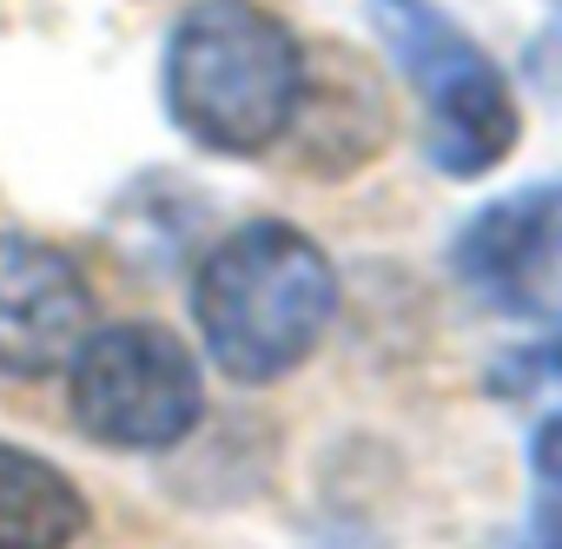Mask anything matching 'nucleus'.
I'll list each match as a JSON object with an SVG mask.
<instances>
[{"mask_svg": "<svg viewBox=\"0 0 562 549\" xmlns=\"http://www.w3.org/2000/svg\"><path fill=\"white\" fill-rule=\"evenodd\" d=\"M331 312L338 271L292 219H251L225 232L192 279V325L232 384H278L299 371L331 332Z\"/></svg>", "mask_w": 562, "mask_h": 549, "instance_id": "nucleus-1", "label": "nucleus"}, {"mask_svg": "<svg viewBox=\"0 0 562 549\" xmlns=\"http://www.w3.org/2000/svg\"><path fill=\"white\" fill-rule=\"evenodd\" d=\"M166 113L225 159H251L292 133L305 107V47L258 0H199L166 34Z\"/></svg>", "mask_w": 562, "mask_h": 549, "instance_id": "nucleus-2", "label": "nucleus"}, {"mask_svg": "<svg viewBox=\"0 0 562 549\" xmlns=\"http://www.w3.org/2000/svg\"><path fill=\"white\" fill-rule=\"evenodd\" d=\"M371 27L424 107V159L443 179H483L516 153L522 113L496 60L437 0H371Z\"/></svg>", "mask_w": 562, "mask_h": 549, "instance_id": "nucleus-3", "label": "nucleus"}, {"mask_svg": "<svg viewBox=\"0 0 562 549\" xmlns=\"http://www.w3.org/2000/svg\"><path fill=\"white\" fill-rule=\"evenodd\" d=\"M74 424L106 450H172L205 417L199 358L153 318L87 332L67 384Z\"/></svg>", "mask_w": 562, "mask_h": 549, "instance_id": "nucleus-4", "label": "nucleus"}, {"mask_svg": "<svg viewBox=\"0 0 562 549\" xmlns=\"http://www.w3.org/2000/svg\"><path fill=\"white\" fill-rule=\"evenodd\" d=\"M457 285L529 325H562V179L490 199L450 245Z\"/></svg>", "mask_w": 562, "mask_h": 549, "instance_id": "nucleus-5", "label": "nucleus"}, {"mask_svg": "<svg viewBox=\"0 0 562 549\" xmlns=\"http://www.w3.org/2000/svg\"><path fill=\"white\" fill-rule=\"evenodd\" d=\"M87 332H93L87 271L60 245H41V238L0 245V371L47 378L74 365Z\"/></svg>", "mask_w": 562, "mask_h": 549, "instance_id": "nucleus-6", "label": "nucleus"}, {"mask_svg": "<svg viewBox=\"0 0 562 549\" xmlns=\"http://www.w3.org/2000/svg\"><path fill=\"white\" fill-rule=\"evenodd\" d=\"M87 523L80 483L54 457L0 437V549H74Z\"/></svg>", "mask_w": 562, "mask_h": 549, "instance_id": "nucleus-7", "label": "nucleus"}, {"mask_svg": "<svg viewBox=\"0 0 562 549\" xmlns=\"http://www.w3.org/2000/svg\"><path fill=\"white\" fill-rule=\"evenodd\" d=\"M529 477H536V503H529V529L522 549H562V411H549L529 437Z\"/></svg>", "mask_w": 562, "mask_h": 549, "instance_id": "nucleus-8", "label": "nucleus"}, {"mask_svg": "<svg viewBox=\"0 0 562 549\" xmlns=\"http://www.w3.org/2000/svg\"><path fill=\"white\" fill-rule=\"evenodd\" d=\"M503 397H522V391H542V384H562V325H549V338L542 345H522V351H509L503 365H496V378H490Z\"/></svg>", "mask_w": 562, "mask_h": 549, "instance_id": "nucleus-9", "label": "nucleus"}, {"mask_svg": "<svg viewBox=\"0 0 562 549\" xmlns=\"http://www.w3.org/2000/svg\"><path fill=\"white\" fill-rule=\"evenodd\" d=\"M555 14H562V0H555Z\"/></svg>", "mask_w": 562, "mask_h": 549, "instance_id": "nucleus-10", "label": "nucleus"}]
</instances>
